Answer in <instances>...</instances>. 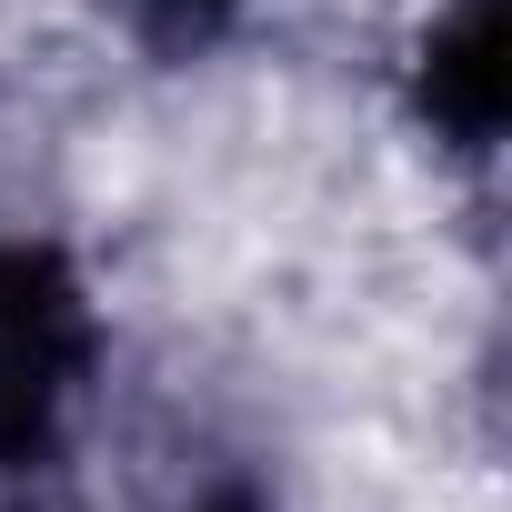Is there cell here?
I'll return each instance as SVG.
<instances>
[{
    "label": "cell",
    "mask_w": 512,
    "mask_h": 512,
    "mask_svg": "<svg viewBox=\"0 0 512 512\" xmlns=\"http://www.w3.org/2000/svg\"><path fill=\"white\" fill-rule=\"evenodd\" d=\"M101 392V302L61 241H0V512H51Z\"/></svg>",
    "instance_id": "1"
},
{
    "label": "cell",
    "mask_w": 512,
    "mask_h": 512,
    "mask_svg": "<svg viewBox=\"0 0 512 512\" xmlns=\"http://www.w3.org/2000/svg\"><path fill=\"white\" fill-rule=\"evenodd\" d=\"M412 121L432 151L452 161H492L502 151V121H512V11L502 0H442L412 41Z\"/></svg>",
    "instance_id": "2"
},
{
    "label": "cell",
    "mask_w": 512,
    "mask_h": 512,
    "mask_svg": "<svg viewBox=\"0 0 512 512\" xmlns=\"http://www.w3.org/2000/svg\"><path fill=\"white\" fill-rule=\"evenodd\" d=\"M111 11H121V31L151 61H201V51H221L251 21V0H111Z\"/></svg>",
    "instance_id": "3"
},
{
    "label": "cell",
    "mask_w": 512,
    "mask_h": 512,
    "mask_svg": "<svg viewBox=\"0 0 512 512\" xmlns=\"http://www.w3.org/2000/svg\"><path fill=\"white\" fill-rule=\"evenodd\" d=\"M181 512H282V492H272L262 472H241V462H221V472H211V482H201V492H191Z\"/></svg>",
    "instance_id": "4"
}]
</instances>
